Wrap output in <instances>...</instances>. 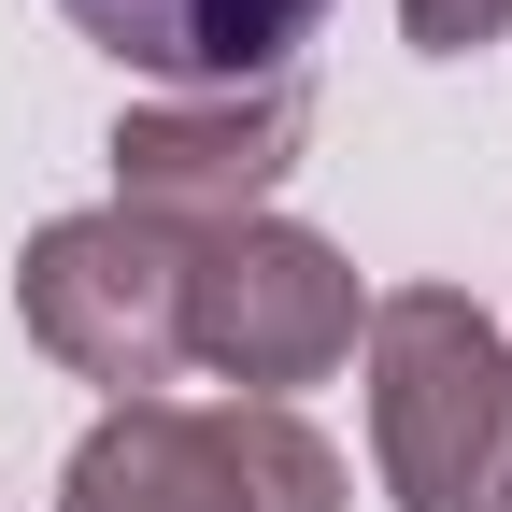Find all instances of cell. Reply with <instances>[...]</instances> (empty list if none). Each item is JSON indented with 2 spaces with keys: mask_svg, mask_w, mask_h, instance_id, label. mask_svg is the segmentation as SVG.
I'll return each mask as SVG.
<instances>
[{
  "mask_svg": "<svg viewBox=\"0 0 512 512\" xmlns=\"http://www.w3.org/2000/svg\"><path fill=\"white\" fill-rule=\"evenodd\" d=\"M370 470L399 512H512V342L456 285L370 299Z\"/></svg>",
  "mask_w": 512,
  "mask_h": 512,
  "instance_id": "cell-1",
  "label": "cell"
},
{
  "mask_svg": "<svg viewBox=\"0 0 512 512\" xmlns=\"http://www.w3.org/2000/svg\"><path fill=\"white\" fill-rule=\"evenodd\" d=\"M342 498H356L342 441L271 399H114L57 470V512H342Z\"/></svg>",
  "mask_w": 512,
  "mask_h": 512,
  "instance_id": "cell-2",
  "label": "cell"
},
{
  "mask_svg": "<svg viewBox=\"0 0 512 512\" xmlns=\"http://www.w3.org/2000/svg\"><path fill=\"white\" fill-rule=\"evenodd\" d=\"M370 328V285L342 271L328 228H285V214H242L214 242H185V370L242 384V399L299 413V384H328Z\"/></svg>",
  "mask_w": 512,
  "mask_h": 512,
  "instance_id": "cell-3",
  "label": "cell"
},
{
  "mask_svg": "<svg viewBox=\"0 0 512 512\" xmlns=\"http://www.w3.org/2000/svg\"><path fill=\"white\" fill-rule=\"evenodd\" d=\"M15 313H29V342L100 384V399H171V370H185V228L157 214H43L29 256H15Z\"/></svg>",
  "mask_w": 512,
  "mask_h": 512,
  "instance_id": "cell-4",
  "label": "cell"
},
{
  "mask_svg": "<svg viewBox=\"0 0 512 512\" xmlns=\"http://www.w3.org/2000/svg\"><path fill=\"white\" fill-rule=\"evenodd\" d=\"M299 86H200V100H128L114 114V214H157L185 242H214L242 214H271V185L299 171Z\"/></svg>",
  "mask_w": 512,
  "mask_h": 512,
  "instance_id": "cell-5",
  "label": "cell"
},
{
  "mask_svg": "<svg viewBox=\"0 0 512 512\" xmlns=\"http://www.w3.org/2000/svg\"><path fill=\"white\" fill-rule=\"evenodd\" d=\"M100 57H128L157 100L200 86H299V43L328 29V0H57Z\"/></svg>",
  "mask_w": 512,
  "mask_h": 512,
  "instance_id": "cell-6",
  "label": "cell"
},
{
  "mask_svg": "<svg viewBox=\"0 0 512 512\" xmlns=\"http://www.w3.org/2000/svg\"><path fill=\"white\" fill-rule=\"evenodd\" d=\"M399 29H413L427 57H484V43L512 29V0H399Z\"/></svg>",
  "mask_w": 512,
  "mask_h": 512,
  "instance_id": "cell-7",
  "label": "cell"
}]
</instances>
